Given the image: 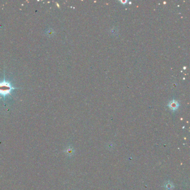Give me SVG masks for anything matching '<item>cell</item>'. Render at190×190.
<instances>
[{"instance_id": "1", "label": "cell", "mask_w": 190, "mask_h": 190, "mask_svg": "<svg viewBox=\"0 0 190 190\" xmlns=\"http://www.w3.org/2000/svg\"><path fill=\"white\" fill-rule=\"evenodd\" d=\"M169 106L173 110H175L176 109H177L178 107V105L177 104V102H174V101H172L169 104Z\"/></svg>"}]
</instances>
